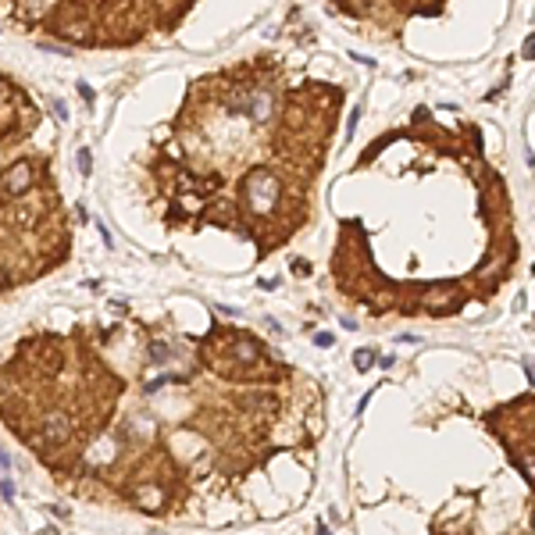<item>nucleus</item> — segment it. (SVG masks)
I'll return each mask as SVG.
<instances>
[{
  "label": "nucleus",
  "mask_w": 535,
  "mask_h": 535,
  "mask_svg": "<svg viewBox=\"0 0 535 535\" xmlns=\"http://www.w3.org/2000/svg\"><path fill=\"white\" fill-rule=\"evenodd\" d=\"M39 182V157H18L0 172V211L22 203V196H32Z\"/></svg>",
  "instance_id": "nucleus-1"
},
{
  "label": "nucleus",
  "mask_w": 535,
  "mask_h": 535,
  "mask_svg": "<svg viewBox=\"0 0 535 535\" xmlns=\"http://www.w3.org/2000/svg\"><path fill=\"white\" fill-rule=\"evenodd\" d=\"M132 503H136V510H143V514H164V507H168V500H164V489H154V485L136 489Z\"/></svg>",
  "instance_id": "nucleus-2"
},
{
  "label": "nucleus",
  "mask_w": 535,
  "mask_h": 535,
  "mask_svg": "<svg viewBox=\"0 0 535 535\" xmlns=\"http://www.w3.org/2000/svg\"><path fill=\"white\" fill-rule=\"evenodd\" d=\"M75 168H79V175H86V179H90V172H93V157H90V150H79V154H75Z\"/></svg>",
  "instance_id": "nucleus-3"
},
{
  "label": "nucleus",
  "mask_w": 535,
  "mask_h": 535,
  "mask_svg": "<svg viewBox=\"0 0 535 535\" xmlns=\"http://www.w3.org/2000/svg\"><path fill=\"white\" fill-rule=\"evenodd\" d=\"M371 364H375V353H371V350H357V353H353V367H357V371H367Z\"/></svg>",
  "instance_id": "nucleus-4"
},
{
  "label": "nucleus",
  "mask_w": 535,
  "mask_h": 535,
  "mask_svg": "<svg viewBox=\"0 0 535 535\" xmlns=\"http://www.w3.org/2000/svg\"><path fill=\"white\" fill-rule=\"evenodd\" d=\"M50 111H54V118H57V121H68V107H64V100H57V97H54V100H50Z\"/></svg>",
  "instance_id": "nucleus-5"
},
{
  "label": "nucleus",
  "mask_w": 535,
  "mask_h": 535,
  "mask_svg": "<svg viewBox=\"0 0 535 535\" xmlns=\"http://www.w3.org/2000/svg\"><path fill=\"white\" fill-rule=\"evenodd\" d=\"M150 357H154V360H168V346H164V343H154V346H150Z\"/></svg>",
  "instance_id": "nucleus-6"
},
{
  "label": "nucleus",
  "mask_w": 535,
  "mask_h": 535,
  "mask_svg": "<svg viewBox=\"0 0 535 535\" xmlns=\"http://www.w3.org/2000/svg\"><path fill=\"white\" fill-rule=\"evenodd\" d=\"M0 496H4V500H15V482H11V478L0 482Z\"/></svg>",
  "instance_id": "nucleus-7"
},
{
  "label": "nucleus",
  "mask_w": 535,
  "mask_h": 535,
  "mask_svg": "<svg viewBox=\"0 0 535 535\" xmlns=\"http://www.w3.org/2000/svg\"><path fill=\"white\" fill-rule=\"evenodd\" d=\"M75 90H79V97H82V100H86V104H93V90L86 86V82H79V86H75Z\"/></svg>",
  "instance_id": "nucleus-8"
},
{
  "label": "nucleus",
  "mask_w": 535,
  "mask_h": 535,
  "mask_svg": "<svg viewBox=\"0 0 535 535\" xmlns=\"http://www.w3.org/2000/svg\"><path fill=\"white\" fill-rule=\"evenodd\" d=\"M314 343H318V346H332V336H328V332H318Z\"/></svg>",
  "instance_id": "nucleus-9"
},
{
  "label": "nucleus",
  "mask_w": 535,
  "mask_h": 535,
  "mask_svg": "<svg viewBox=\"0 0 535 535\" xmlns=\"http://www.w3.org/2000/svg\"><path fill=\"white\" fill-rule=\"evenodd\" d=\"M293 271H296V275H311V264H307V261H296Z\"/></svg>",
  "instance_id": "nucleus-10"
},
{
  "label": "nucleus",
  "mask_w": 535,
  "mask_h": 535,
  "mask_svg": "<svg viewBox=\"0 0 535 535\" xmlns=\"http://www.w3.org/2000/svg\"><path fill=\"white\" fill-rule=\"evenodd\" d=\"M524 57H535V36H528V43H524Z\"/></svg>",
  "instance_id": "nucleus-11"
},
{
  "label": "nucleus",
  "mask_w": 535,
  "mask_h": 535,
  "mask_svg": "<svg viewBox=\"0 0 535 535\" xmlns=\"http://www.w3.org/2000/svg\"><path fill=\"white\" fill-rule=\"evenodd\" d=\"M11 461H8V453H4V449H0V468H8Z\"/></svg>",
  "instance_id": "nucleus-12"
},
{
  "label": "nucleus",
  "mask_w": 535,
  "mask_h": 535,
  "mask_svg": "<svg viewBox=\"0 0 535 535\" xmlns=\"http://www.w3.org/2000/svg\"><path fill=\"white\" fill-rule=\"evenodd\" d=\"M318 535H328V528H318Z\"/></svg>",
  "instance_id": "nucleus-13"
}]
</instances>
